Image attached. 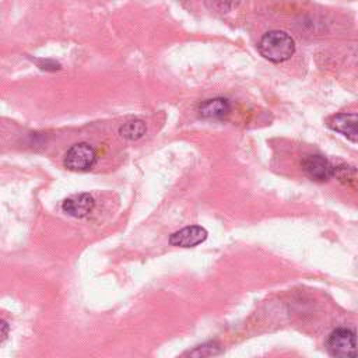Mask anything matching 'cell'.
Returning a JSON list of instances; mask_svg holds the SVG:
<instances>
[{
    "mask_svg": "<svg viewBox=\"0 0 358 358\" xmlns=\"http://www.w3.org/2000/svg\"><path fill=\"white\" fill-rule=\"evenodd\" d=\"M257 49L264 59L274 63H281L294 55L295 42L287 32L275 29L268 31L262 36Z\"/></svg>",
    "mask_w": 358,
    "mask_h": 358,
    "instance_id": "6da1fadb",
    "label": "cell"
},
{
    "mask_svg": "<svg viewBox=\"0 0 358 358\" xmlns=\"http://www.w3.org/2000/svg\"><path fill=\"white\" fill-rule=\"evenodd\" d=\"M96 164V152L88 143H77L69 148L64 166L73 172H87Z\"/></svg>",
    "mask_w": 358,
    "mask_h": 358,
    "instance_id": "7a4b0ae2",
    "label": "cell"
},
{
    "mask_svg": "<svg viewBox=\"0 0 358 358\" xmlns=\"http://www.w3.org/2000/svg\"><path fill=\"white\" fill-rule=\"evenodd\" d=\"M327 350L333 357H358V343L355 334L348 329H337L327 338Z\"/></svg>",
    "mask_w": 358,
    "mask_h": 358,
    "instance_id": "3957f363",
    "label": "cell"
},
{
    "mask_svg": "<svg viewBox=\"0 0 358 358\" xmlns=\"http://www.w3.org/2000/svg\"><path fill=\"white\" fill-rule=\"evenodd\" d=\"M303 172L316 182H326L334 176V166L322 155H306L302 159Z\"/></svg>",
    "mask_w": 358,
    "mask_h": 358,
    "instance_id": "277c9868",
    "label": "cell"
},
{
    "mask_svg": "<svg viewBox=\"0 0 358 358\" xmlns=\"http://www.w3.org/2000/svg\"><path fill=\"white\" fill-rule=\"evenodd\" d=\"M207 231L199 225L185 227L169 236V243L179 248H194L207 239Z\"/></svg>",
    "mask_w": 358,
    "mask_h": 358,
    "instance_id": "5b68a950",
    "label": "cell"
},
{
    "mask_svg": "<svg viewBox=\"0 0 358 358\" xmlns=\"http://www.w3.org/2000/svg\"><path fill=\"white\" fill-rule=\"evenodd\" d=\"M94 207H95V200L88 193L74 194L71 197H67L62 203V210L67 215H71V217H76V218L87 217L90 213H92Z\"/></svg>",
    "mask_w": 358,
    "mask_h": 358,
    "instance_id": "8992f818",
    "label": "cell"
},
{
    "mask_svg": "<svg viewBox=\"0 0 358 358\" xmlns=\"http://www.w3.org/2000/svg\"><path fill=\"white\" fill-rule=\"evenodd\" d=\"M329 126L347 138H358V113H337L330 119Z\"/></svg>",
    "mask_w": 358,
    "mask_h": 358,
    "instance_id": "52a82bcc",
    "label": "cell"
},
{
    "mask_svg": "<svg viewBox=\"0 0 358 358\" xmlns=\"http://www.w3.org/2000/svg\"><path fill=\"white\" fill-rule=\"evenodd\" d=\"M231 112V105L225 98H213L199 105V115L204 119H222Z\"/></svg>",
    "mask_w": 358,
    "mask_h": 358,
    "instance_id": "ba28073f",
    "label": "cell"
},
{
    "mask_svg": "<svg viewBox=\"0 0 358 358\" xmlns=\"http://www.w3.org/2000/svg\"><path fill=\"white\" fill-rule=\"evenodd\" d=\"M147 131V126L143 120H130L120 126L119 134L126 140H138L141 138Z\"/></svg>",
    "mask_w": 358,
    "mask_h": 358,
    "instance_id": "9c48e42d",
    "label": "cell"
},
{
    "mask_svg": "<svg viewBox=\"0 0 358 358\" xmlns=\"http://www.w3.org/2000/svg\"><path fill=\"white\" fill-rule=\"evenodd\" d=\"M218 352V347L215 343H207V344H203V345H199L196 347V350L190 351L189 354L190 355H194V357H204V355H214Z\"/></svg>",
    "mask_w": 358,
    "mask_h": 358,
    "instance_id": "30bf717a",
    "label": "cell"
},
{
    "mask_svg": "<svg viewBox=\"0 0 358 358\" xmlns=\"http://www.w3.org/2000/svg\"><path fill=\"white\" fill-rule=\"evenodd\" d=\"M0 326H1V343H4V340L7 337V333H8V326H7V323L4 320H1Z\"/></svg>",
    "mask_w": 358,
    "mask_h": 358,
    "instance_id": "8fae6325",
    "label": "cell"
}]
</instances>
